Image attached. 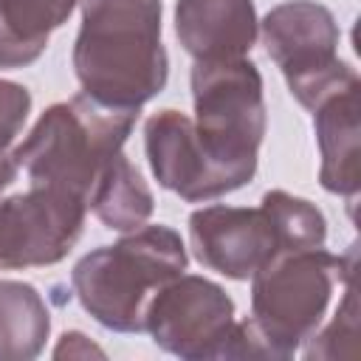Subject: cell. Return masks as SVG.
Here are the masks:
<instances>
[{
  "label": "cell",
  "mask_w": 361,
  "mask_h": 361,
  "mask_svg": "<svg viewBox=\"0 0 361 361\" xmlns=\"http://www.w3.org/2000/svg\"><path fill=\"white\" fill-rule=\"evenodd\" d=\"M90 355H99L104 358V350L99 344H93L85 333L79 330H68L62 333L59 344L54 347V358H90Z\"/></svg>",
  "instance_id": "19"
},
{
  "label": "cell",
  "mask_w": 361,
  "mask_h": 361,
  "mask_svg": "<svg viewBox=\"0 0 361 361\" xmlns=\"http://www.w3.org/2000/svg\"><path fill=\"white\" fill-rule=\"evenodd\" d=\"M234 324V299L197 274H180L158 288L144 316L155 347L183 361L226 358Z\"/></svg>",
  "instance_id": "7"
},
{
  "label": "cell",
  "mask_w": 361,
  "mask_h": 361,
  "mask_svg": "<svg viewBox=\"0 0 361 361\" xmlns=\"http://www.w3.org/2000/svg\"><path fill=\"white\" fill-rule=\"evenodd\" d=\"M79 0H0V71L34 65Z\"/></svg>",
  "instance_id": "13"
},
{
  "label": "cell",
  "mask_w": 361,
  "mask_h": 361,
  "mask_svg": "<svg viewBox=\"0 0 361 361\" xmlns=\"http://www.w3.org/2000/svg\"><path fill=\"white\" fill-rule=\"evenodd\" d=\"M87 206L54 186L0 197V271L62 262L85 228Z\"/></svg>",
  "instance_id": "8"
},
{
  "label": "cell",
  "mask_w": 361,
  "mask_h": 361,
  "mask_svg": "<svg viewBox=\"0 0 361 361\" xmlns=\"http://www.w3.org/2000/svg\"><path fill=\"white\" fill-rule=\"evenodd\" d=\"M144 149L158 186L186 203L223 197L245 180L217 164L197 138L195 121L180 110H158L144 124Z\"/></svg>",
  "instance_id": "9"
},
{
  "label": "cell",
  "mask_w": 361,
  "mask_h": 361,
  "mask_svg": "<svg viewBox=\"0 0 361 361\" xmlns=\"http://www.w3.org/2000/svg\"><path fill=\"white\" fill-rule=\"evenodd\" d=\"M17 172H20V164H17V158H14V149L0 152V197H3V192L17 180Z\"/></svg>",
  "instance_id": "20"
},
{
  "label": "cell",
  "mask_w": 361,
  "mask_h": 361,
  "mask_svg": "<svg viewBox=\"0 0 361 361\" xmlns=\"http://www.w3.org/2000/svg\"><path fill=\"white\" fill-rule=\"evenodd\" d=\"M192 102V121L209 155L248 183L257 172V152L268 127L257 65L245 56L195 62Z\"/></svg>",
  "instance_id": "5"
},
{
  "label": "cell",
  "mask_w": 361,
  "mask_h": 361,
  "mask_svg": "<svg viewBox=\"0 0 361 361\" xmlns=\"http://www.w3.org/2000/svg\"><path fill=\"white\" fill-rule=\"evenodd\" d=\"M259 20L254 0H178L175 37L195 62L243 59L254 48Z\"/></svg>",
  "instance_id": "11"
},
{
  "label": "cell",
  "mask_w": 361,
  "mask_h": 361,
  "mask_svg": "<svg viewBox=\"0 0 361 361\" xmlns=\"http://www.w3.org/2000/svg\"><path fill=\"white\" fill-rule=\"evenodd\" d=\"M87 209H93V214L99 217L104 228L127 234V231L147 226L155 209V197L147 180L141 178V172L130 164V158L118 152L113 155V161L104 166L102 178L96 180Z\"/></svg>",
  "instance_id": "14"
},
{
  "label": "cell",
  "mask_w": 361,
  "mask_h": 361,
  "mask_svg": "<svg viewBox=\"0 0 361 361\" xmlns=\"http://www.w3.org/2000/svg\"><path fill=\"white\" fill-rule=\"evenodd\" d=\"M189 248L203 268L243 282L279 254V240L262 206L214 203L189 214Z\"/></svg>",
  "instance_id": "10"
},
{
  "label": "cell",
  "mask_w": 361,
  "mask_h": 361,
  "mask_svg": "<svg viewBox=\"0 0 361 361\" xmlns=\"http://www.w3.org/2000/svg\"><path fill=\"white\" fill-rule=\"evenodd\" d=\"M82 93L110 107H141L169 79L161 0H82L71 54Z\"/></svg>",
  "instance_id": "1"
},
{
  "label": "cell",
  "mask_w": 361,
  "mask_h": 361,
  "mask_svg": "<svg viewBox=\"0 0 361 361\" xmlns=\"http://www.w3.org/2000/svg\"><path fill=\"white\" fill-rule=\"evenodd\" d=\"M350 279L353 259L324 245L276 254L251 276V316L234 324L226 358H293Z\"/></svg>",
  "instance_id": "2"
},
{
  "label": "cell",
  "mask_w": 361,
  "mask_h": 361,
  "mask_svg": "<svg viewBox=\"0 0 361 361\" xmlns=\"http://www.w3.org/2000/svg\"><path fill=\"white\" fill-rule=\"evenodd\" d=\"M259 37L265 54L282 71L290 96L313 110L324 99L361 85L353 65L338 59V23L333 11L316 0H285L274 6Z\"/></svg>",
  "instance_id": "6"
},
{
  "label": "cell",
  "mask_w": 361,
  "mask_h": 361,
  "mask_svg": "<svg viewBox=\"0 0 361 361\" xmlns=\"http://www.w3.org/2000/svg\"><path fill=\"white\" fill-rule=\"evenodd\" d=\"M31 113V93L8 79H0V152L14 149L17 135L23 133Z\"/></svg>",
  "instance_id": "18"
},
{
  "label": "cell",
  "mask_w": 361,
  "mask_h": 361,
  "mask_svg": "<svg viewBox=\"0 0 361 361\" xmlns=\"http://www.w3.org/2000/svg\"><path fill=\"white\" fill-rule=\"evenodd\" d=\"M138 121V107H110L87 93L56 102L14 147L31 186H54L85 206L113 155L121 152Z\"/></svg>",
  "instance_id": "3"
},
{
  "label": "cell",
  "mask_w": 361,
  "mask_h": 361,
  "mask_svg": "<svg viewBox=\"0 0 361 361\" xmlns=\"http://www.w3.org/2000/svg\"><path fill=\"white\" fill-rule=\"evenodd\" d=\"M279 240V254L282 251H305V248H322L327 240V220L322 209L305 197H296L285 189H271L262 195L259 203Z\"/></svg>",
  "instance_id": "16"
},
{
  "label": "cell",
  "mask_w": 361,
  "mask_h": 361,
  "mask_svg": "<svg viewBox=\"0 0 361 361\" xmlns=\"http://www.w3.org/2000/svg\"><path fill=\"white\" fill-rule=\"evenodd\" d=\"M51 336V313L28 282L0 279V361H31Z\"/></svg>",
  "instance_id": "15"
},
{
  "label": "cell",
  "mask_w": 361,
  "mask_h": 361,
  "mask_svg": "<svg viewBox=\"0 0 361 361\" xmlns=\"http://www.w3.org/2000/svg\"><path fill=\"white\" fill-rule=\"evenodd\" d=\"M355 338H358V302L353 279L344 285V296L333 313V322L319 333H313L305 341V358H341L355 355Z\"/></svg>",
  "instance_id": "17"
},
{
  "label": "cell",
  "mask_w": 361,
  "mask_h": 361,
  "mask_svg": "<svg viewBox=\"0 0 361 361\" xmlns=\"http://www.w3.org/2000/svg\"><path fill=\"white\" fill-rule=\"evenodd\" d=\"M358 90L347 87L322 104L310 110L313 116V133L322 155L319 166V183L341 197H355L358 195V158H361V104H358Z\"/></svg>",
  "instance_id": "12"
},
{
  "label": "cell",
  "mask_w": 361,
  "mask_h": 361,
  "mask_svg": "<svg viewBox=\"0 0 361 361\" xmlns=\"http://www.w3.org/2000/svg\"><path fill=\"white\" fill-rule=\"evenodd\" d=\"M186 245L169 226H141L113 245L85 254L71 271V288L102 327L144 333L147 305L158 288L186 271Z\"/></svg>",
  "instance_id": "4"
}]
</instances>
